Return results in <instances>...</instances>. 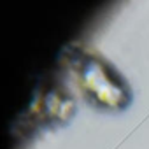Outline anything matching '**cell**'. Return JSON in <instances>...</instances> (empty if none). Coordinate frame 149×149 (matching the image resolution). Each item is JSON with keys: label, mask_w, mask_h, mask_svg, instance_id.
<instances>
[{"label": "cell", "mask_w": 149, "mask_h": 149, "mask_svg": "<svg viewBox=\"0 0 149 149\" xmlns=\"http://www.w3.org/2000/svg\"><path fill=\"white\" fill-rule=\"evenodd\" d=\"M61 102H63V98L58 93H54V91L46 93L44 95V114L47 118H58Z\"/></svg>", "instance_id": "1"}, {"label": "cell", "mask_w": 149, "mask_h": 149, "mask_svg": "<svg viewBox=\"0 0 149 149\" xmlns=\"http://www.w3.org/2000/svg\"><path fill=\"white\" fill-rule=\"evenodd\" d=\"M72 112H74V102H72L70 98H65V97H63V102H61L60 112H58V119H60V121H67V119L72 116Z\"/></svg>", "instance_id": "2"}]
</instances>
